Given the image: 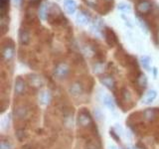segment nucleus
I'll use <instances>...</instances> for the list:
<instances>
[{"label": "nucleus", "mask_w": 159, "mask_h": 149, "mask_svg": "<svg viewBox=\"0 0 159 149\" xmlns=\"http://www.w3.org/2000/svg\"><path fill=\"white\" fill-rule=\"evenodd\" d=\"M70 74V67L66 63H60L55 68L54 74L58 79H66Z\"/></svg>", "instance_id": "f257e3e1"}, {"label": "nucleus", "mask_w": 159, "mask_h": 149, "mask_svg": "<svg viewBox=\"0 0 159 149\" xmlns=\"http://www.w3.org/2000/svg\"><path fill=\"white\" fill-rule=\"evenodd\" d=\"M14 54H15V49L13 44L11 45H4L3 48H2V58L5 60V61H11L14 57Z\"/></svg>", "instance_id": "f03ea898"}, {"label": "nucleus", "mask_w": 159, "mask_h": 149, "mask_svg": "<svg viewBox=\"0 0 159 149\" xmlns=\"http://www.w3.org/2000/svg\"><path fill=\"white\" fill-rule=\"evenodd\" d=\"M104 38H106V41L108 44V46H114L117 43V37L116 33L112 31V29L111 28H106L104 29Z\"/></svg>", "instance_id": "7ed1b4c3"}, {"label": "nucleus", "mask_w": 159, "mask_h": 149, "mask_svg": "<svg viewBox=\"0 0 159 149\" xmlns=\"http://www.w3.org/2000/svg\"><path fill=\"white\" fill-rule=\"evenodd\" d=\"M78 122L83 127H88L92 124V118L89 116V114L86 111H82L79 113Z\"/></svg>", "instance_id": "20e7f679"}, {"label": "nucleus", "mask_w": 159, "mask_h": 149, "mask_svg": "<svg viewBox=\"0 0 159 149\" xmlns=\"http://www.w3.org/2000/svg\"><path fill=\"white\" fill-rule=\"evenodd\" d=\"M152 5L149 1H146V0H143V1L139 2L136 6V10L139 14H147L149 11L151 10Z\"/></svg>", "instance_id": "39448f33"}, {"label": "nucleus", "mask_w": 159, "mask_h": 149, "mask_svg": "<svg viewBox=\"0 0 159 149\" xmlns=\"http://www.w3.org/2000/svg\"><path fill=\"white\" fill-rule=\"evenodd\" d=\"M19 42L23 46H26L30 43V33L28 32V30L21 28L19 30Z\"/></svg>", "instance_id": "423d86ee"}, {"label": "nucleus", "mask_w": 159, "mask_h": 149, "mask_svg": "<svg viewBox=\"0 0 159 149\" xmlns=\"http://www.w3.org/2000/svg\"><path fill=\"white\" fill-rule=\"evenodd\" d=\"M14 113H15V116H16L17 118L24 119L28 115V109L26 106H23V104H19V106H17L16 107H15Z\"/></svg>", "instance_id": "0eeeda50"}, {"label": "nucleus", "mask_w": 159, "mask_h": 149, "mask_svg": "<svg viewBox=\"0 0 159 149\" xmlns=\"http://www.w3.org/2000/svg\"><path fill=\"white\" fill-rule=\"evenodd\" d=\"M69 91H70V93H71L73 97H80L84 92V88L82 86V84L74 83L73 84H71Z\"/></svg>", "instance_id": "6e6552de"}, {"label": "nucleus", "mask_w": 159, "mask_h": 149, "mask_svg": "<svg viewBox=\"0 0 159 149\" xmlns=\"http://www.w3.org/2000/svg\"><path fill=\"white\" fill-rule=\"evenodd\" d=\"M14 89H15V93L17 94H23V93L26 91V84H25V82L21 78H18L16 81H15Z\"/></svg>", "instance_id": "1a4fd4ad"}, {"label": "nucleus", "mask_w": 159, "mask_h": 149, "mask_svg": "<svg viewBox=\"0 0 159 149\" xmlns=\"http://www.w3.org/2000/svg\"><path fill=\"white\" fill-rule=\"evenodd\" d=\"M76 20H77V23L80 25H87L89 21H91V17H89V14L84 13V11H80L77 14Z\"/></svg>", "instance_id": "9d476101"}, {"label": "nucleus", "mask_w": 159, "mask_h": 149, "mask_svg": "<svg viewBox=\"0 0 159 149\" xmlns=\"http://www.w3.org/2000/svg\"><path fill=\"white\" fill-rule=\"evenodd\" d=\"M156 97H157V92L154 91V89H150V91H148L145 93V96H144L142 99V102L144 104H150L156 98Z\"/></svg>", "instance_id": "9b49d317"}, {"label": "nucleus", "mask_w": 159, "mask_h": 149, "mask_svg": "<svg viewBox=\"0 0 159 149\" xmlns=\"http://www.w3.org/2000/svg\"><path fill=\"white\" fill-rule=\"evenodd\" d=\"M64 6L69 14H74L77 10V3L75 0H65Z\"/></svg>", "instance_id": "f8f14e48"}, {"label": "nucleus", "mask_w": 159, "mask_h": 149, "mask_svg": "<svg viewBox=\"0 0 159 149\" xmlns=\"http://www.w3.org/2000/svg\"><path fill=\"white\" fill-rule=\"evenodd\" d=\"M39 101L44 106H47V104L50 103V101H51V93H50L49 91L45 89V91H42L39 94Z\"/></svg>", "instance_id": "ddd939ff"}, {"label": "nucleus", "mask_w": 159, "mask_h": 149, "mask_svg": "<svg viewBox=\"0 0 159 149\" xmlns=\"http://www.w3.org/2000/svg\"><path fill=\"white\" fill-rule=\"evenodd\" d=\"M101 83L109 89H113L114 86H116V82H114L113 78L111 77V76H104L103 78H102L101 79Z\"/></svg>", "instance_id": "4468645a"}, {"label": "nucleus", "mask_w": 159, "mask_h": 149, "mask_svg": "<svg viewBox=\"0 0 159 149\" xmlns=\"http://www.w3.org/2000/svg\"><path fill=\"white\" fill-rule=\"evenodd\" d=\"M102 102L104 103V106H106L108 109H111V111H113V109L116 108V103H114L111 97H109L108 94H104L102 97Z\"/></svg>", "instance_id": "2eb2a0df"}, {"label": "nucleus", "mask_w": 159, "mask_h": 149, "mask_svg": "<svg viewBox=\"0 0 159 149\" xmlns=\"http://www.w3.org/2000/svg\"><path fill=\"white\" fill-rule=\"evenodd\" d=\"M29 81H30V84H31L33 87H37V88L41 87L42 84H43L41 78L36 76V74H32V76H30Z\"/></svg>", "instance_id": "dca6fc26"}, {"label": "nucleus", "mask_w": 159, "mask_h": 149, "mask_svg": "<svg viewBox=\"0 0 159 149\" xmlns=\"http://www.w3.org/2000/svg\"><path fill=\"white\" fill-rule=\"evenodd\" d=\"M47 16H48L47 6H46V4H45V3H42L41 5H40V8H39V17H40V19H42V20H46Z\"/></svg>", "instance_id": "f3484780"}, {"label": "nucleus", "mask_w": 159, "mask_h": 149, "mask_svg": "<svg viewBox=\"0 0 159 149\" xmlns=\"http://www.w3.org/2000/svg\"><path fill=\"white\" fill-rule=\"evenodd\" d=\"M9 0H0V12H1V17H5L6 12L8 10Z\"/></svg>", "instance_id": "a211bd4d"}, {"label": "nucleus", "mask_w": 159, "mask_h": 149, "mask_svg": "<svg viewBox=\"0 0 159 149\" xmlns=\"http://www.w3.org/2000/svg\"><path fill=\"white\" fill-rule=\"evenodd\" d=\"M140 62H141V65H142V67L147 70V71H150V62H151V60L150 58H149L148 56H143L141 57L140 59Z\"/></svg>", "instance_id": "6ab92c4d"}, {"label": "nucleus", "mask_w": 159, "mask_h": 149, "mask_svg": "<svg viewBox=\"0 0 159 149\" xmlns=\"http://www.w3.org/2000/svg\"><path fill=\"white\" fill-rule=\"evenodd\" d=\"M143 116L145 117V119H147V120H152L154 116H155V111H154V109L148 108L143 112Z\"/></svg>", "instance_id": "aec40b11"}, {"label": "nucleus", "mask_w": 159, "mask_h": 149, "mask_svg": "<svg viewBox=\"0 0 159 149\" xmlns=\"http://www.w3.org/2000/svg\"><path fill=\"white\" fill-rule=\"evenodd\" d=\"M137 83L140 86L141 88H145L147 86V78L144 74H139V78L137 79Z\"/></svg>", "instance_id": "412c9836"}, {"label": "nucleus", "mask_w": 159, "mask_h": 149, "mask_svg": "<svg viewBox=\"0 0 159 149\" xmlns=\"http://www.w3.org/2000/svg\"><path fill=\"white\" fill-rule=\"evenodd\" d=\"M117 8L120 10V11H123V12H129L131 10V7L129 6L128 4H126V3H123V2H121V3H119L118 4V6H117Z\"/></svg>", "instance_id": "4be33fe9"}, {"label": "nucleus", "mask_w": 159, "mask_h": 149, "mask_svg": "<svg viewBox=\"0 0 159 149\" xmlns=\"http://www.w3.org/2000/svg\"><path fill=\"white\" fill-rule=\"evenodd\" d=\"M122 96L124 97V98H125V101H130V94H129V93L126 91V89H124V91L122 92Z\"/></svg>", "instance_id": "5701e85b"}, {"label": "nucleus", "mask_w": 159, "mask_h": 149, "mask_svg": "<svg viewBox=\"0 0 159 149\" xmlns=\"http://www.w3.org/2000/svg\"><path fill=\"white\" fill-rule=\"evenodd\" d=\"M10 148H11L10 143H8L6 141H2L1 142V149H10Z\"/></svg>", "instance_id": "b1692460"}, {"label": "nucleus", "mask_w": 159, "mask_h": 149, "mask_svg": "<svg viewBox=\"0 0 159 149\" xmlns=\"http://www.w3.org/2000/svg\"><path fill=\"white\" fill-rule=\"evenodd\" d=\"M87 3L92 7H96L97 6V3H98V0H86Z\"/></svg>", "instance_id": "393cba45"}, {"label": "nucleus", "mask_w": 159, "mask_h": 149, "mask_svg": "<svg viewBox=\"0 0 159 149\" xmlns=\"http://www.w3.org/2000/svg\"><path fill=\"white\" fill-rule=\"evenodd\" d=\"M153 72H154V77H156V74H157V69L154 68L153 69Z\"/></svg>", "instance_id": "a878e982"}, {"label": "nucleus", "mask_w": 159, "mask_h": 149, "mask_svg": "<svg viewBox=\"0 0 159 149\" xmlns=\"http://www.w3.org/2000/svg\"><path fill=\"white\" fill-rule=\"evenodd\" d=\"M109 149H118L116 146H114V145H111L109 146Z\"/></svg>", "instance_id": "bb28decb"}, {"label": "nucleus", "mask_w": 159, "mask_h": 149, "mask_svg": "<svg viewBox=\"0 0 159 149\" xmlns=\"http://www.w3.org/2000/svg\"><path fill=\"white\" fill-rule=\"evenodd\" d=\"M14 2H15V3H19V2H20V0H14Z\"/></svg>", "instance_id": "cd10ccee"}]
</instances>
